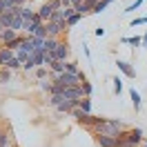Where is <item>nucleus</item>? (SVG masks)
Returning a JSON list of instances; mask_svg holds the SVG:
<instances>
[{
  "label": "nucleus",
  "instance_id": "f257e3e1",
  "mask_svg": "<svg viewBox=\"0 0 147 147\" xmlns=\"http://www.w3.org/2000/svg\"><path fill=\"white\" fill-rule=\"evenodd\" d=\"M125 129H129V127L120 118H105L100 125L92 127V134L94 136H114V138H118L120 131H125Z\"/></svg>",
  "mask_w": 147,
  "mask_h": 147
},
{
  "label": "nucleus",
  "instance_id": "f03ea898",
  "mask_svg": "<svg viewBox=\"0 0 147 147\" xmlns=\"http://www.w3.org/2000/svg\"><path fill=\"white\" fill-rule=\"evenodd\" d=\"M42 25H45V22L40 20V16H36L34 20L25 22V27H22V34H25V36H36V34H38V29L42 27Z\"/></svg>",
  "mask_w": 147,
  "mask_h": 147
},
{
  "label": "nucleus",
  "instance_id": "7ed1b4c3",
  "mask_svg": "<svg viewBox=\"0 0 147 147\" xmlns=\"http://www.w3.org/2000/svg\"><path fill=\"white\" fill-rule=\"evenodd\" d=\"M69 54H71V49H69V45H67L65 40H60V45L56 47V51H54L56 60H60V63H69Z\"/></svg>",
  "mask_w": 147,
  "mask_h": 147
},
{
  "label": "nucleus",
  "instance_id": "20e7f679",
  "mask_svg": "<svg viewBox=\"0 0 147 147\" xmlns=\"http://www.w3.org/2000/svg\"><path fill=\"white\" fill-rule=\"evenodd\" d=\"M38 16H40V20H42V22H49V20H51V16H54V7H51V2H49V0L40 5Z\"/></svg>",
  "mask_w": 147,
  "mask_h": 147
},
{
  "label": "nucleus",
  "instance_id": "39448f33",
  "mask_svg": "<svg viewBox=\"0 0 147 147\" xmlns=\"http://www.w3.org/2000/svg\"><path fill=\"white\" fill-rule=\"evenodd\" d=\"M80 98H85L83 87H67L65 89V100H80Z\"/></svg>",
  "mask_w": 147,
  "mask_h": 147
},
{
  "label": "nucleus",
  "instance_id": "423d86ee",
  "mask_svg": "<svg viewBox=\"0 0 147 147\" xmlns=\"http://www.w3.org/2000/svg\"><path fill=\"white\" fill-rule=\"evenodd\" d=\"M13 56H16V51H11L9 47L0 45V69L9 65V60H11V58H13Z\"/></svg>",
  "mask_w": 147,
  "mask_h": 147
},
{
  "label": "nucleus",
  "instance_id": "0eeeda50",
  "mask_svg": "<svg viewBox=\"0 0 147 147\" xmlns=\"http://www.w3.org/2000/svg\"><path fill=\"white\" fill-rule=\"evenodd\" d=\"M60 40H63V38H45V42H42V51H45V54H54L56 51V47L60 45Z\"/></svg>",
  "mask_w": 147,
  "mask_h": 147
},
{
  "label": "nucleus",
  "instance_id": "6e6552de",
  "mask_svg": "<svg viewBox=\"0 0 147 147\" xmlns=\"http://www.w3.org/2000/svg\"><path fill=\"white\" fill-rule=\"evenodd\" d=\"M116 67H118V69L125 74L127 78H136V69H134V67H131L127 60H116Z\"/></svg>",
  "mask_w": 147,
  "mask_h": 147
},
{
  "label": "nucleus",
  "instance_id": "1a4fd4ad",
  "mask_svg": "<svg viewBox=\"0 0 147 147\" xmlns=\"http://www.w3.org/2000/svg\"><path fill=\"white\" fill-rule=\"evenodd\" d=\"M20 34L18 31H13V29H5L2 34H0V45H9L11 40H16Z\"/></svg>",
  "mask_w": 147,
  "mask_h": 147
},
{
  "label": "nucleus",
  "instance_id": "9d476101",
  "mask_svg": "<svg viewBox=\"0 0 147 147\" xmlns=\"http://www.w3.org/2000/svg\"><path fill=\"white\" fill-rule=\"evenodd\" d=\"M96 143L100 147H118V138H114V136H96Z\"/></svg>",
  "mask_w": 147,
  "mask_h": 147
},
{
  "label": "nucleus",
  "instance_id": "9b49d317",
  "mask_svg": "<svg viewBox=\"0 0 147 147\" xmlns=\"http://www.w3.org/2000/svg\"><path fill=\"white\" fill-rule=\"evenodd\" d=\"M20 16H22V20H25V22H29V20H34V18L38 16V11H34V9L27 5V7H22V9H20Z\"/></svg>",
  "mask_w": 147,
  "mask_h": 147
},
{
  "label": "nucleus",
  "instance_id": "f8f14e48",
  "mask_svg": "<svg viewBox=\"0 0 147 147\" xmlns=\"http://www.w3.org/2000/svg\"><path fill=\"white\" fill-rule=\"evenodd\" d=\"M129 96H131V105H134V109H140L143 98H140V94L136 92V87H131V89H129Z\"/></svg>",
  "mask_w": 147,
  "mask_h": 147
},
{
  "label": "nucleus",
  "instance_id": "ddd939ff",
  "mask_svg": "<svg viewBox=\"0 0 147 147\" xmlns=\"http://www.w3.org/2000/svg\"><path fill=\"white\" fill-rule=\"evenodd\" d=\"M22 27H25V20H22V16H13V20H11V29L13 31H18V34H22Z\"/></svg>",
  "mask_w": 147,
  "mask_h": 147
},
{
  "label": "nucleus",
  "instance_id": "4468645a",
  "mask_svg": "<svg viewBox=\"0 0 147 147\" xmlns=\"http://www.w3.org/2000/svg\"><path fill=\"white\" fill-rule=\"evenodd\" d=\"M125 45H134V47H140L143 45V38L140 36H125V38H120Z\"/></svg>",
  "mask_w": 147,
  "mask_h": 147
},
{
  "label": "nucleus",
  "instance_id": "2eb2a0df",
  "mask_svg": "<svg viewBox=\"0 0 147 147\" xmlns=\"http://www.w3.org/2000/svg\"><path fill=\"white\" fill-rule=\"evenodd\" d=\"M78 109L85 111V114H92V98H80V102H78Z\"/></svg>",
  "mask_w": 147,
  "mask_h": 147
},
{
  "label": "nucleus",
  "instance_id": "dca6fc26",
  "mask_svg": "<svg viewBox=\"0 0 147 147\" xmlns=\"http://www.w3.org/2000/svg\"><path fill=\"white\" fill-rule=\"evenodd\" d=\"M49 71L54 74V76H60V74H65V63H60V60H56L51 67H49Z\"/></svg>",
  "mask_w": 147,
  "mask_h": 147
},
{
  "label": "nucleus",
  "instance_id": "f3484780",
  "mask_svg": "<svg viewBox=\"0 0 147 147\" xmlns=\"http://www.w3.org/2000/svg\"><path fill=\"white\" fill-rule=\"evenodd\" d=\"M65 71L67 74H80V67L76 60H69V63H65Z\"/></svg>",
  "mask_w": 147,
  "mask_h": 147
},
{
  "label": "nucleus",
  "instance_id": "a211bd4d",
  "mask_svg": "<svg viewBox=\"0 0 147 147\" xmlns=\"http://www.w3.org/2000/svg\"><path fill=\"white\" fill-rule=\"evenodd\" d=\"M11 145V134L7 129H2V134H0V147H9Z\"/></svg>",
  "mask_w": 147,
  "mask_h": 147
},
{
  "label": "nucleus",
  "instance_id": "6ab92c4d",
  "mask_svg": "<svg viewBox=\"0 0 147 147\" xmlns=\"http://www.w3.org/2000/svg\"><path fill=\"white\" fill-rule=\"evenodd\" d=\"M11 74H13L11 69L2 67V69H0V83H2V85H5V83H9V80H11Z\"/></svg>",
  "mask_w": 147,
  "mask_h": 147
},
{
  "label": "nucleus",
  "instance_id": "aec40b11",
  "mask_svg": "<svg viewBox=\"0 0 147 147\" xmlns=\"http://www.w3.org/2000/svg\"><path fill=\"white\" fill-rule=\"evenodd\" d=\"M80 87H83V94H85V98H89V96H92V92H94V85L89 83V80H83V85H80Z\"/></svg>",
  "mask_w": 147,
  "mask_h": 147
},
{
  "label": "nucleus",
  "instance_id": "412c9836",
  "mask_svg": "<svg viewBox=\"0 0 147 147\" xmlns=\"http://www.w3.org/2000/svg\"><path fill=\"white\" fill-rule=\"evenodd\" d=\"M7 69H11V71H16V69H22V63H20L18 58L13 56V58L9 60V65H7Z\"/></svg>",
  "mask_w": 147,
  "mask_h": 147
},
{
  "label": "nucleus",
  "instance_id": "4be33fe9",
  "mask_svg": "<svg viewBox=\"0 0 147 147\" xmlns=\"http://www.w3.org/2000/svg\"><path fill=\"white\" fill-rule=\"evenodd\" d=\"M63 100H65V96H58V94H51V96H49V105H51V107H58Z\"/></svg>",
  "mask_w": 147,
  "mask_h": 147
},
{
  "label": "nucleus",
  "instance_id": "5701e85b",
  "mask_svg": "<svg viewBox=\"0 0 147 147\" xmlns=\"http://www.w3.org/2000/svg\"><path fill=\"white\" fill-rule=\"evenodd\" d=\"M38 87H40V92L51 94V80H38Z\"/></svg>",
  "mask_w": 147,
  "mask_h": 147
},
{
  "label": "nucleus",
  "instance_id": "b1692460",
  "mask_svg": "<svg viewBox=\"0 0 147 147\" xmlns=\"http://www.w3.org/2000/svg\"><path fill=\"white\" fill-rule=\"evenodd\" d=\"M47 74H49L47 67H38V69H36V78H38V80H47Z\"/></svg>",
  "mask_w": 147,
  "mask_h": 147
},
{
  "label": "nucleus",
  "instance_id": "393cba45",
  "mask_svg": "<svg viewBox=\"0 0 147 147\" xmlns=\"http://www.w3.org/2000/svg\"><path fill=\"white\" fill-rule=\"evenodd\" d=\"M74 13H76V9H74V7H65V9H63V20L67 22V20L71 18Z\"/></svg>",
  "mask_w": 147,
  "mask_h": 147
},
{
  "label": "nucleus",
  "instance_id": "a878e982",
  "mask_svg": "<svg viewBox=\"0 0 147 147\" xmlns=\"http://www.w3.org/2000/svg\"><path fill=\"white\" fill-rule=\"evenodd\" d=\"M80 18H83L80 13H74L71 18H69V20H67V22H65V25H67V27H74V25H78V22H80Z\"/></svg>",
  "mask_w": 147,
  "mask_h": 147
},
{
  "label": "nucleus",
  "instance_id": "bb28decb",
  "mask_svg": "<svg viewBox=\"0 0 147 147\" xmlns=\"http://www.w3.org/2000/svg\"><path fill=\"white\" fill-rule=\"evenodd\" d=\"M22 69H25V71H34V69H38V67H36V63H34V60H31V56H29V60H27V63H25V65H22Z\"/></svg>",
  "mask_w": 147,
  "mask_h": 147
},
{
  "label": "nucleus",
  "instance_id": "cd10ccee",
  "mask_svg": "<svg viewBox=\"0 0 147 147\" xmlns=\"http://www.w3.org/2000/svg\"><path fill=\"white\" fill-rule=\"evenodd\" d=\"M111 83H114V92H116V94L123 92V80H120L118 76H116V78H111Z\"/></svg>",
  "mask_w": 147,
  "mask_h": 147
},
{
  "label": "nucleus",
  "instance_id": "c85d7f7f",
  "mask_svg": "<svg viewBox=\"0 0 147 147\" xmlns=\"http://www.w3.org/2000/svg\"><path fill=\"white\" fill-rule=\"evenodd\" d=\"M105 7H107V2H105V0H98V5L92 9V13H100V11H105Z\"/></svg>",
  "mask_w": 147,
  "mask_h": 147
},
{
  "label": "nucleus",
  "instance_id": "c756f323",
  "mask_svg": "<svg viewBox=\"0 0 147 147\" xmlns=\"http://www.w3.org/2000/svg\"><path fill=\"white\" fill-rule=\"evenodd\" d=\"M16 58H18L20 63L25 65V63H27V60H29V54H25V51H22V49H18V51H16Z\"/></svg>",
  "mask_w": 147,
  "mask_h": 147
},
{
  "label": "nucleus",
  "instance_id": "7c9ffc66",
  "mask_svg": "<svg viewBox=\"0 0 147 147\" xmlns=\"http://www.w3.org/2000/svg\"><path fill=\"white\" fill-rule=\"evenodd\" d=\"M38 38H42V40H45V38H49V31H47V25H42V27L38 29V34H36Z\"/></svg>",
  "mask_w": 147,
  "mask_h": 147
},
{
  "label": "nucleus",
  "instance_id": "2f4dec72",
  "mask_svg": "<svg viewBox=\"0 0 147 147\" xmlns=\"http://www.w3.org/2000/svg\"><path fill=\"white\" fill-rule=\"evenodd\" d=\"M143 2H145V0H136V2H134V5H129V7H127V9H125V11H127V13H129V11H136L138 7L143 5Z\"/></svg>",
  "mask_w": 147,
  "mask_h": 147
},
{
  "label": "nucleus",
  "instance_id": "473e14b6",
  "mask_svg": "<svg viewBox=\"0 0 147 147\" xmlns=\"http://www.w3.org/2000/svg\"><path fill=\"white\" fill-rule=\"evenodd\" d=\"M136 25H147V18H134L131 20V27H136Z\"/></svg>",
  "mask_w": 147,
  "mask_h": 147
},
{
  "label": "nucleus",
  "instance_id": "72a5a7b5",
  "mask_svg": "<svg viewBox=\"0 0 147 147\" xmlns=\"http://www.w3.org/2000/svg\"><path fill=\"white\" fill-rule=\"evenodd\" d=\"M94 34H96L98 38H102V36H105V29H102V27H96V29H94Z\"/></svg>",
  "mask_w": 147,
  "mask_h": 147
},
{
  "label": "nucleus",
  "instance_id": "f704fd0d",
  "mask_svg": "<svg viewBox=\"0 0 147 147\" xmlns=\"http://www.w3.org/2000/svg\"><path fill=\"white\" fill-rule=\"evenodd\" d=\"M85 5H87V7H89V9H94V7H96V5H98V0H85Z\"/></svg>",
  "mask_w": 147,
  "mask_h": 147
},
{
  "label": "nucleus",
  "instance_id": "c9c22d12",
  "mask_svg": "<svg viewBox=\"0 0 147 147\" xmlns=\"http://www.w3.org/2000/svg\"><path fill=\"white\" fill-rule=\"evenodd\" d=\"M60 2H63V9L65 7H71V0H60Z\"/></svg>",
  "mask_w": 147,
  "mask_h": 147
},
{
  "label": "nucleus",
  "instance_id": "e433bc0d",
  "mask_svg": "<svg viewBox=\"0 0 147 147\" xmlns=\"http://www.w3.org/2000/svg\"><path fill=\"white\" fill-rule=\"evenodd\" d=\"M143 45L147 47V29H145V36H143Z\"/></svg>",
  "mask_w": 147,
  "mask_h": 147
},
{
  "label": "nucleus",
  "instance_id": "4c0bfd02",
  "mask_svg": "<svg viewBox=\"0 0 147 147\" xmlns=\"http://www.w3.org/2000/svg\"><path fill=\"white\" fill-rule=\"evenodd\" d=\"M2 31H5V27H2V25H0V34H2Z\"/></svg>",
  "mask_w": 147,
  "mask_h": 147
},
{
  "label": "nucleus",
  "instance_id": "58836bf2",
  "mask_svg": "<svg viewBox=\"0 0 147 147\" xmlns=\"http://www.w3.org/2000/svg\"><path fill=\"white\" fill-rule=\"evenodd\" d=\"M105 2H107V5H109V2H114V0H105Z\"/></svg>",
  "mask_w": 147,
  "mask_h": 147
},
{
  "label": "nucleus",
  "instance_id": "ea45409f",
  "mask_svg": "<svg viewBox=\"0 0 147 147\" xmlns=\"http://www.w3.org/2000/svg\"><path fill=\"white\" fill-rule=\"evenodd\" d=\"M140 147H147V143H145V145H140Z\"/></svg>",
  "mask_w": 147,
  "mask_h": 147
},
{
  "label": "nucleus",
  "instance_id": "a19ab883",
  "mask_svg": "<svg viewBox=\"0 0 147 147\" xmlns=\"http://www.w3.org/2000/svg\"><path fill=\"white\" fill-rule=\"evenodd\" d=\"M0 134H2V129H0Z\"/></svg>",
  "mask_w": 147,
  "mask_h": 147
}]
</instances>
